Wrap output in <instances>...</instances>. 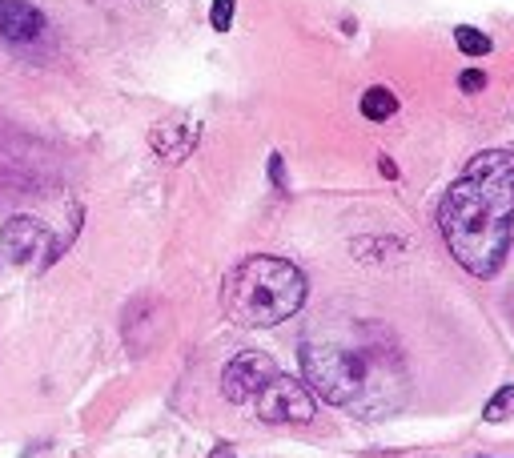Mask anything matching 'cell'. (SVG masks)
Masks as SVG:
<instances>
[{
  "label": "cell",
  "instance_id": "16",
  "mask_svg": "<svg viewBox=\"0 0 514 458\" xmlns=\"http://www.w3.org/2000/svg\"><path fill=\"white\" fill-rule=\"evenodd\" d=\"M209 458H237V454H233V446H217Z\"/></svg>",
  "mask_w": 514,
  "mask_h": 458
},
{
  "label": "cell",
  "instance_id": "11",
  "mask_svg": "<svg viewBox=\"0 0 514 458\" xmlns=\"http://www.w3.org/2000/svg\"><path fill=\"white\" fill-rule=\"evenodd\" d=\"M454 45L466 53V57H486L494 45H490V37L486 33H478V29H470V25H458L454 29Z\"/></svg>",
  "mask_w": 514,
  "mask_h": 458
},
{
  "label": "cell",
  "instance_id": "6",
  "mask_svg": "<svg viewBox=\"0 0 514 458\" xmlns=\"http://www.w3.org/2000/svg\"><path fill=\"white\" fill-rule=\"evenodd\" d=\"M274 374H278V362H274L270 354H262V350H241V354H233V358L225 362V370H221V394H225L233 406H245V402H253L257 394H262V386H266Z\"/></svg>",
  "mask_w": 514,
  "mask_h": 458
},
{
  "label": "cell",
  "instance_id": "17",
  "mask_svg": "<svg viewBox=\"0 0 514 458\" xmlns=\"http://www.w3.org/2000/svg\"><path fill=\"white\" fill-rule=\"evenodd\" d=\"M506 314H510V322H514V290H510V302H506Z\"/></svg>",
  "mask_w": 514,
  "mask_h": 458
},
{
  "label": "cell",
  "instance_id": "3",
  "mask_svg": "<svg viewBox=\"0 0 514 458\" xmlns=\"http://www.w3.org/2000/svg\"><path fill=\"white\" fill-rule=\"evenodd\" d=\"M298 358H302L306 386L318 398L358 410V402L370 394V362L362 354L334 346V342H302Z\"/></svg>",
  "mask_w": 514,
  "mask_h": 458
},
{
  "label": "cell",
  "instance_id": "4",
  "mask_svg": "<svg viewBox=\"0 0 514 458\" xmlns=\"http://www.w3.org/2000/svg\"><path fill=\"white\" fill-rule=\"evenodd\" d=\"M0 254L9 258V266H29V270H45L57 262L61 246L53 238V229L29 213L13 217L5 225V234H0Z\"/></svg>",
  "mask_w": 514,
  "mask_h": 458
},
{
  "label": "cell",
  "instance_id": "2",
  "mask_svg": "<svg viewBox=\"0 0 514 458\" xmlns=\"http://www.w3.org/2000/svg\"><path fill=\"white\" fill-rule=\"evenodd\" d=\"M306 274L286 258H245L225 282V306L241 326H278L306 306Z\"/></svg>",
  "mask_w": 514,
  "mask_h": 458
},
{
  "label": "cell",
  "instance_id": "9",
  "mask_svg": "<svg viewBox=\"0 0 514 458\" xmlns=\"http://www.w3.org/2000/svg\"><path fill=\"white\" fill-rule=\"evenodd\" d=\"M394 113H398V97H394L390 89L374 85V89L362 93V117H370V121H390Z\"/></svg>",
  "mask_w": 514,
  "mask_h": 458
},
{
  "label": "cell",
  "instance_id": "7",
  "mask_svg": "<svg viewBox=\"0 0 514 458\" xmlns=\"http://www.w3.org/2000/svg\"><path fill=\"white\" fill-rule=\"evenodd\" d=\"M45 33V13L29 0H0V41L33 45Z\"/></svg>",
  "mask_w": 514,
  "mask_h": 458
},
{
  "label": "cell",
  "instance_id": "14",
  "mask_svg": "<svg viewBox=\"0 0 514 458\" xmlns=\"http://www.w3.org/2000/svg\"><path fill=\"white\" fill-rule=\"evenodd\" d=\"M270 181H274V185H282V189H286V165H282V157H278V153H274V157H270Z\"/></svg>",
  "mask_w": 514,
  "mask_h": 458
},
{
  "label": "cell",
  "instance_id": "18",
  "mask_svg": "<svg viewBox=\"0 0 514 458\" xmlns=\"http://www.w3.org/2000/svg\"><path fill=\"white\" fill-rule=\"evenodd\" d=\"M418 458H438V454H418Z\"/></svg>",
  "mask_w": 514,
  "mask_h": 458
},
{
  "label": "cell",
  "instance_id": "12",
  "mask_svg": "<svg viewBox=\"0 0 514 458\" xmlns=\"http://www.w3.org/2000/svg\"><path fill=\"white\" fill-rule=\"evenodd\" d=\"M233 5H237V0H213V29L217 33H229V25H233Z\"/></svg>",
  "mask_w": 514,
  "mask_h": 458
},
{
  "label": "cell",
  "instance_id": "8",
  "mask_svg": "<svg viewBox=\"0 0 514 458\" xmlns=\"http://www.w3.org/2000/svg\"><path fill=\"white\" fill-rule=\"evenodd\" d=\"M197 137H201V125L193 121V117H165L161 125H153V149H157V157H165V161H185L189 153H193V145H197Z\"/></svg>",
  "mask_w": 514,
  "mask_h": 458
},
{
  "label": "cell",
  "instance_id": "13",
  "mask_svg": "<svg viewBox=\"0 0 514 458\" xmlns=\"http://www.w3.org/2000/svg\"><path fill=\"white\" fill-rule=\"evenodd\" d=\"M458 89H462V93H482V89H486V73H482V69H466V73L458 77Z\"/></svg>",
  "mask_w": 514,
  "mask_h": 458
},
{
  "label": "cell",
  "instance_id": "15",
  "mask_svg": "<svg viewBox=\"0 0 514 458\" xmlns=\"http://www.w3.org/2000/svg\"><path fill=\"white\" fill-rule=\"evenodd\" d=\"M378 165H382V177H390V181H394V177H398V165H394V161H390V157H382V161H378Z\"/></svg>",
  "mask_w": 514,
  "mask_h": 458
},
{
  "label": "cell",
  "instance_id": "1",
  "mask_svg": "<svg viewBox=\"0 0 514 458\" xmlns=\"http://www.w3.org/2000/svg\"><path fill=\"white\" fill-rule=\"evenodd\" d=\"M438 229L450 258L474 274L494 278L514 234V153L486 149L466 161L462 177L438 205Z\"/></svg>",
  "mask_w": 514,
  "mask_h": 458
},
{
  "label": "cell",
  "instance_id": "5",
  "mask_svg": "<svg viewBox=\"0 0 514 458\" xmlns=\"http://www.w3.org/2000/svg\"><path fill=\"white\" fill-rule=\"evenodd\" d=\"M257 402V418L262 422H274V426H298V422H310L318 402H314V390L290 374H274L262 394L253 398Z\"/></svg>",
  "mask_w": 514,
  "mask_h": 458
},
{
  "label": "cell",
  "instance_id": "10",
  "mask_svg": "<svg viewBox=\"0 0 514 458\" xmlns=\"http://www.w3.org/2000/svg\"><path fill=\"white\" fill-rule=\"evenodd\" d=\"M482 418H486V422H506V418H514V386H498V390L490 394V402L482 406Z\"/></svg>",
  "mask_w": 514,
  "mask_h": 458
}]
</instances>
